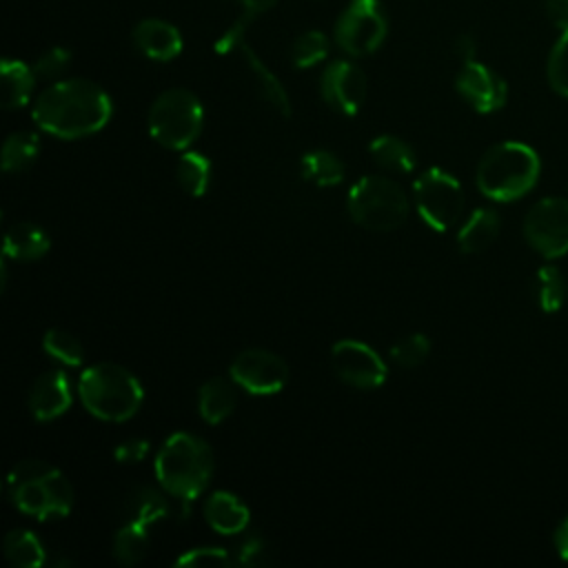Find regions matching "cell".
Instances as JSON below:
<instances>
[{"mask_svg": "<svg viewBox=\"0 0 568 568\" xmlns=\"http://www.w3.org/2000/svg\"><path fill=\"white\" fill-rule=\"evenodd\" d=\"M149 550V526L135 519H126L113 537V555L122 566H133L144 559Z\"/></svg>", "mask_w": 568, "mask_h": 568, "instance_id": "484cf974", "label": "cell"}, {"mask_svg": "<svg viewBox=\"0 0 568 568\" xmlns=\"http://www.w3.org/2000/svg\"><path fill=\"white\" fill-rule=\"evenodd\" d=\"M40 153V138L33 131H16L11 133L4 144H2V153H0V162L2 169L7 173H16V171H24L29 169Z\"/></svg>", "mask_w": 568, "mask_h": 568, "instance_id": "83f0119b", "label": "cell"}, {"mask_svg": "<svg viewBox=\"0 0 568 568\" xmlns=\"http://www.w3.org/2000/svg\"><path fill=\"white\" fill-rule=\"evenodd\" d=\"M539 171L541 160L530 144L506 140L481 155L475 182L488 200L515 202L532 191L539 180Z\"/></svg>", "mask_w": 568, "mask_h": 568, "instance_id": "3957f363", "label": "cell"}, {"mask_svg": "<svg viewBox=\"0 0 568 568\" xmlns=\"http://www.w3.org/2000/svg\"><path fill=\"white\" fill-rule=\"evenodd\" d=\"M204 519L220 535H237L248 526V508L229 490H215L204 501Z\"/></svg>", "mask_w": 568, "mask_h": 568, "instance_id": "ac0fdd59", "label": "cell"}, {"mask_svg": "<svg viewBox=\"0 0 568 568\" xmlns=\"http://www.w3.org/2000/svg\"><path fill=\"white\" fill-rule=\"evenodd\" d=\"M455 53L457 58H462V62H468V60H475V42L470 36H459L455 40Z\"/></svg>", "mask_w": 568, "mask_h": 568, "instance_id": "60d3db41", "label": "cell"}, {"mask_svg": "<svg viewBox=\"0 0 568 568\" xmlns=\"http://www.w3.org/2000/svg\"><path fill=\"white\" fill-rule=\"evenodd\" d=\"M546 75L552 91L568 98V31H561L557 42L552 44L546 64Z\"/></svg>", "mask_w": 568, "mask_h": 568, "instance_id": "836d02e7", "label": "cell"}, {"mask_svg": "<svg viewBox=\"0 0 568 568\" xmlns=\"http://www.w3.org/2000/svg\"><path fill=\"white\" fill-rule=\"evenodd\" d=\"M231 561L229 552L224 548H191L184 555L175 559V566H189V568H200V566H226Z\"/></svg>", "mask_w": 568, "mask_h": 568, "instance_id": "d590c367", "label": "cell"}, {"mask_svg": "<svg viewBox=\"0 0 568 568\" xmlns=\"http://www.w3.org/2000/svg\"><path fill=\"white\" fill-rule=\"evenodd\" d=\"M430 353V339L424 333H410L390 346V359L402 368L419 366Z\"/></svg>", "mask_w": 568, "mask_h": 568, "instance_id": "d6a6232c", "label": "cell"}, {"mask_svg": "<svg viewBox=\"0 0 568 568\" xmlns=\"http://www.w3.org/2000/svg\"><path fill=\"white\" fill-rule=\"evenodd\" d=\"M501 220L493 209H475L457 231V246L462 253H479L488 248L499 235Z\"/></svg>", "mask_w": 568, "mask_h": 568, "instance_id": "44dd1931", "label": "cell"}, {"mask_svg": "<svg viewBox=\"0 0 568 568\" xmlns=\"http://www.w3.org/2000/svg\"><path fill=\"white\" fill-rule=\"evenodd\" d=\"M419 217L433 231H448L464 213V191L455 175L444 169H426L413 184Z\"/></svg>", "mask_w": 568, "mask_h": 568, "instance_id": "30bf717a", "label": "cell"}, {"mask_svg": "<svg viewBox=\"0 0 568 568\" xmlns=\"http://www.w3.org/2000/svg\"><path fill=\"white\" fill-rule=\"evenodd\" d=\"M320 93L333 111L355 115L366 100V75L351 60H333L322 71Z\"/></svg>", "mask_w": 568, "mask_h": 568, "instance_id": "5bb4252c", "label": "cell"}, {"mask_svg": "<svg viewBox=\"0 0 568 568\" xmlns=\"http://www.w3.org/2000/svg\"><path fill=\"white\" fill-rule=\"evenodd\" d=\"M71 402H73L71 382H69L67 373L60 368L44 371L42 375H38L36 382L31 384L29 399H27L29 413L38 422H51V419L60 417L62 413L69 410Z\"/></svg>", "mask_w": 568, "mask_h": 568, "instance_id": "2e32d148", "label": "cell"}, {"mask_svg": "<svg viewBox=\"0 0 568 568\" xmlns=\"http://www.w3.org/2000/svg\"><path fill=\"white\" fill-rule=\"evenodd\" d=\"M351 220L375 233L399 229L408 217V197L404 189L384 175L359 178L346 197Z\"/></svg>", "mask_w": 568, "mask_h": 568, "instance_id": "52a82bcc", "label": "cell"}, {"mask_svg": "<svg viewBox=\"0 0 568 568\" xmlns=\"http://www.w3.org/2000/svg\"><path fill=\"white\" fill-rule=\"evenodd\" d=\"M455 89L477 113L499 111L508 100L506 80L477 60L462 64L455 78Z\"/></svg>", "mask_w": 568, "mask_h": 568, "instance_id": "9a60e30c", "label": "cell"}, {"mask_svg": "<svg viewBox=\"0 0 568 568\" xmlns=\"http://www.w3.org/2000/svg\"><path fill=\"white\" fill-rule=\"evenodd\" d=\"M300 171L302 178L315 186H335L344 180L342 160L326 149H313L304 153L300 160Z\"/></svg>", "mask_w": 568, "mask_h": 568, "instance_id": "d4e9b609", "label": "cell"}, {"mask_svg": "<svg viewBox=\"0 0 568 568\" xmlns=\"http://www.w3.org/2000/svg\"><path fill=\"white\" fill-rule=\"evenodd\" d=\"M146 453H149V442L146 439H126V442L115 446L113 457L120 464H138L146 457Z\"/></svg>", "mask_w": 568, "mask_h": 568, "instance_id": "74e56055", "label": "cell"}, {"mask_svg": "<svg viewBox=\"0 0 568 568\" xmlns=\"http://www.w3.org/2000/svg\"><path fill=\"white\" fill-rule=\"evenodd\" d=\"M235 386L237 384L233 379H224V377H211L200 386L197 410L204 422L220 424L233 413L237 402Z\"/></svg>", "mask_w": 568, "mask_h": 568, "instance_id": "ffe728a7", "label": "cell"}, {"mask_svg": "<svg viewBox=\"0 0 568 568\" xmlns=\"http://www.w3.org/2000/svg\"><path fill=\"white\" fill-rule=\"evenodd\" d=\"M42 348L49 357L64 366H80L84 362L82 342L62 328H49L42 337Z\"/></svg>", "mask_w": 568, "mask_h": 568, "instance_id": "4dcf8cb0", "label": "cell"}, {"mask_svg": "<svg viewBox=\"0 0 568 568\" xmlns=\"http://www.w3.org/2000/svg\"><path fill=\"white\" fill-rule=\"evenodd\" d=\"M548 20L561 33L568 31V0H544Z\"/></svg>", "mask_w": 568, "mask_h": 568, "instance_id": "f35d334b", "label": "cell"}, {"mask_svg": "<svg viewBox=\"0 0 568 568\" xmlns=\"http://www.w3.org/2000/svg\"><path fill=\"white\" fill-rule=\"evenodd\" d=\"M231 379L251 395H275L288 379V364L266 348H246L231 362Z\"/></svg>", "mask_w": 568, "mask_h": 568, "instance_id": "7c38bea8", "label": "cell"}, {"mask_svg": "<svg viewBox=\"0 0 568 568\" xmlns=\"http://www.w3.org/2000/svg\"><path fill=\"white\" fill-rule=\"evenodd\" d=\"M333 371L353 388H377L386 382L388 368L379 353L359 339H339L331 348Z\"/></svg>", "mask_w": 568, "mask_h": 568, "instance_id": "4fadbf2b", "label": "cell"}, {"mask_svg": "<svg viewBox=\"0 0 568 568\" xmlns=\"http://www.w3.org/2000/svg\"><path fill=\"white\" fill-rule=\"evenodd\" d=\"M111 113L113 102L100 84L87 78H69L53 82L36 98L31 118L42 131L75 140L104 129Z\"/></svg>", "mask_w": 568, "mask_h": 568, "instance_id": "6da1fadb", "label": "cell"}, {"mask_svg": "<svg viewBox=\"0 0 568 568\" xmlns=\"http://www.w3.org/2000/svg\"><path fill=\"white\" fill-rule=\"evenodd\" d=\"M213 475V450L193 433H173L155 457V477L169 495L193 501L204 493Z\"/></svg>", "mask_w": 568, "mask_h": 568, "instance_id": "277c9868", "label": "cell"}, {"mask_svg": "<svg viewBox=\"0 0 568 568\" xmlns=\"http://www.w3.org/2000/svg\"><path fill=\"white\" fill-rule=\"evenodd\" d=\"M532 288H535V300L544 313H557L564 306L568 288H566L564 275L557 266H550V264L541 266L535 273Z\"/></svg>", "mask_w": 568, "mask_h": 568, "instance_id": "f546056e", "label": "cell"}, {"mask_svg": "<svg viewBox=\"0 0 568 568\" xmlns=\"http://www.w3.org/2000/svg\"><path fill=\"white\" fill-rule=\"evenodd\" d=\"M78 395L93 417L104 422H126L142 406L144 388L124 366L100 362L80 373Z\"/></svg>", "mask_w": 568, "mask_h": 568, "instance_id": "5b68a950", "label": "cell"}, {"mask_svg": "<svg viewBox=\"0 0 568 568\" xmlns=\"http://www.w3.org/2000/svg\"><path fill=\"white\" fill-rule=\"evenodd\" d=\"M71 62V51L64 47H51L47 49L36 62H33V71L38 78L42 80H55L58 75L64 73V69Z\"/></svg>", "mask_w": 568, "mask_h": 568, "instance_id": "e575fe53", "label": "cell"}, {"mask_svg": "<svg viewBox=\"0 0 568 568\" xmlns=\"http://www.w3.org/2000/svg\"><path fill=\"white\" fill-rule=\"evenodd\" d=\"M2 546H4V557L18 568H40L47 559L42 541L31 530H24V528H16L7 532Z\"/></svg>", "mask_w": 568, "mask_h": 568, "instance_id": "4316f807", "label": "cell"}, {"mask_svg": "<svg viewBox=\"0 0 568 568\" xmlns=\"http://www.w3.org/2000/svg\"><path fill=\"white\" fill-rule=\"evenodd\" d=\"M4 490L18 510L40 521L62 519L73 506L69 479L42 459L18 462L4 481Z\"/></svg>", "mask_w": 568, "mask_h": 568, "instance_id": "7a4b0ae2", "label": "cell"}, {"mask_svg": "<svg viewBox=\"0 0 568 568\" xmlns=\"http://www.w3.org/2000/svg\"><path fill=\"white\" fill-rule=\"evenodd\" d=\"M237 561L244 566H262L268 561V550L266 544L260 537H248L240 550H237Z\"/></svg>", "mask_w": 568, "mask_h": 568, "instance_id": "8d00e7d4", "label": "cell"}, {"mask_svg": "<svg viewBox=\"0 0 568 568\" xmlns=\"http://www.w3.org/2000/svg\"><path fill=\"white\" fill-rule=\"evenodd\" d=\"M131 38L135 49L155 62H169L182 51V33L178 27L160 18L140 20L133 27Z\"/></svg>", "mask_w": 568, "mask_h": 568, "instance_id": "e0dca14e", "label": "cell"}, {"mask_svg": "<svg viewBox=\"0 0 568 568\" xmlns=\"http://www.w3.org/2000/svg\"><path fill=\"white\" fill-rule=\"evenodd\" d=\"M388 36V16L379 0H351L335 20V44L353 58L377 51Z\"/></svg>", "mask_w": 568, "mask_h": 568, "instance_id": "9c48e42d", "label": "cell"}, {"mask_svg": "<svg viewBox=\"0 0 568 568\" xmlns=\"http://www.w3.org/2000/svg\"><path fill=\"white\" fill-rule=\"evenodd\" d=\"M175 175L191 197H202L211 184V162L200 151H186L178 162Z\"/></svg>", "mask_w": 568, "mask_h": 568, "instance_id": "f1b7e54d", "label": "cell"}, {"mask_svg": "<svg viewBox=\"0 0 568 568\" xmlns=\"http://www.w3.org/2000/svg\"><path fill=\"white\" fill-rule=\"evenodd\" d=\"M49 246H51V237L42 226L33 222H18L4 233L2 255L20 262H31L47 255Z\"/></svg>", "mask_w": 568, "mask_h": 568, "instance_id": "d6986e66", "label": "cell"}, {"mask_svg": "<svg viewBox=\"0 0 568 568\" xmlns=\"http://www.w3.org/2000/svg\"><path fill=\"white\" fill-rule=\"evenodd\" d=\"M237 2V18L222 31V36L215 40L213 49L220 55L226 53H240L242 60L246 62L248 71L255 78L260 95L282 115H291V100L277 75L260 60V55L253 51V47L246 42V31L248 27L271 11L275 7V0H235Z\"/></svg>", "mask_w": 568, "mask_h": 568, "instance_id": "8992f818", "label": "cell"}, {"mask_svg": "<svg viewBox=\"0 0 568 568\" xmlns=\"http://www.w3.org/2000/svg\"><path fill=\"white\" fill-rule=\"evenodd\" d=\"M171 499H175V497L169 495L166 490L160 493L151 486H138V488L131 490L124 510H126L129 519H135V521H142V524L151 526V524L173 515Z\"/></svg>", "mask_w": 568, "mask_h": 568, "instance_id": "603a6c76", "label": "cell"}, {"mask_svg": "<svg viewBox=\"0 0 568 568\" xmlns=\"http://www.w3.org/2000/svg\"><path fill=\"white\" fill-rule=\"evenodd\" d=\"M524 237L541 257L568 253V197H544L524 217Z\"/></svg>", "mask_w": 568, "mask_h": 568, "instance_id": "8fae6325", "label": "cell"}, {"mask_svg": "<svg viewBox=\"0 0 568 568\" xmlns=\"http://www.w3.org/2000/svg\"><path fill=\"white\" fill-rule=\"evenodd\" d=\"M552 544H555V550L561 559L568 561V515L559 521V526L555 528L552 532Z\"/></svg>", "mask_w": 568, "mask_h": 568, "instance_id": "ab89813d", "label": "cell"}, {"mask_svg": "<svg viewBox=\"0 0 568 568\" xmlns=\"http://www.w3.org/2000/svg\"><path fill=\"white\" fill-rule=\"evenodd\" d=\"M2 75V104L4 109H20L31 100L36 87V71L22 60L4 58L0 64Z\"/></svg>", "mask_w": 568, "mask_h": 568, "instance_id": "7402d4cb", "label": "cell"}, {"mask_svg": "<svg viewBox=\"0 0 568 568\" xmlns=\"http://www.w3.org/2000/svg\"><path fill=\"white\" fill-rule=\"evenodd\" d=\"M368 151L379 166L393 173H410L417 164V155L413 146L397 135H388V133L377 135L375 140H371Z\"/></svg>", "mask_w": 568, "mask_h": 568, "instance_id": "cb8c5ba5", "label": "cell"}, {"mask_svg": "<svg viewBox=\"0 0 568 568\" xmlns=\"http://www.w3.org/2000/svg\"><path fill=\"white\" fill-rule=\"evenodd\" d=\"M328 49H331V42L322 31H315V29L304 31L293 40L291 62L295 69H311L328 55Z\"/></svg>", "mask_w": 568, "mask_h": 568, "instance_id": "1f68e13d", "label": "cell"}, {"mask_svg": "<svg viewBox=\"0 0 568 568\" xmlns=\"http://www.w3.org/2000/svg\"><path fill=\"white\" fill-rule=\"evenodd\" d=\"M204 109L200 98L182 87L162 91L149 109L151 138L171 151L189 149L202 133Z\"/></svg>", "mask_w": 568, "mask_h": 568, "instance_id": "ba28073f", "label": "cell"}]
</instances>
